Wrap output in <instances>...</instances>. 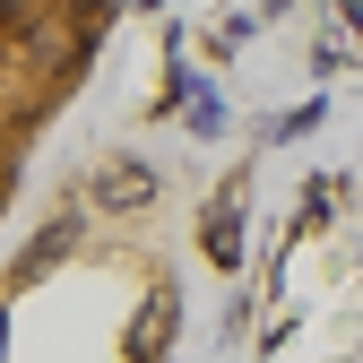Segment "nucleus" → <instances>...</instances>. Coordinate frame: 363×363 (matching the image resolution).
Here are the masks:
<instances>
[{
  "instance_id": "f257e3e1",
  "label": "nucleus",
  "mask_w": 363,
  "mask_h": 363,
  "mask_svg": "<svg viewBox=\"0 0 363 363\" xmlns=\"http://www.w3.org/2000/svg\"><path fill=\"white\" fill-rule=\"evenodd\" d=\"M113 35V0H0V208Z\"/></svg>"
}]
</instances>
